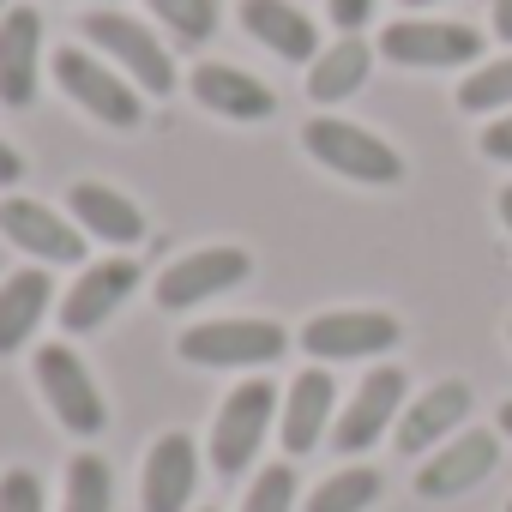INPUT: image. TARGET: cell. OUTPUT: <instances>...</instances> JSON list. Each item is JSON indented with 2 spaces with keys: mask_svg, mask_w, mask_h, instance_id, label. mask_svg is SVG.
<instances>
[{
  "mask_svg": "<svg viewBox=\"0 0 512 512\" xmlns=\"http://www.w3.org/2000/svg\"><path fill=\"white\" fill-rule=\"evenodd\" d=\"M404 7H434V0H404Z\"/></svg>",
  "mask_w": 512,
  "mask_h": 512,
  "instance_id": "cell-35",
  "label": "cell"
},
{
  "mask_svg": "<svg viewBox=\"0 0 512 512\" xmlns=\"http://www.w3.org/2000/svg\"><path fill=\"white\" fill-rule=\"evenodd\" d=\"M0 7H7V0H0Z\"/></svg>",
  "mask_w": 512,
  "mask_h": 512,
  "instance_id": "cell-36",
  "label": "cell"
},
{
  "mask_svg": "<svg viewBox=\"0 0 512 512\" xmlns=\"http://www.w3.org/2000/svg\"><path fill=\"white\" fill-rule=\"evenodd\" d=\"M85 37H91L103 55H115V61L133 73V85H139L145 97H169V91H175V61L163 55V43H157L139 19H121V13H85Z\"/></svg>",
  "mask_w": 512,
  "mask_h": 512,
  "instance_id": "cell-5",
  "label": "cell"
},
{
  "mask_svg": "<svg viewBox=\"0 0 512 512\" xmlns=\"http://www.w3.org/2000/svg\"><path fill=\"white\" fill-rule=\"evenodd\" d=\"M199 482V452L187 434H163L145 458V512H187Z\"/></svg>",
  "mask_w": 512,
  "mask_h": 512,
  "instance_id": "cell-16",
  "label": "cell"
},
{
  "mask_svg": "<svg viewBox=\"0 0 512 512\" xmlns=\"http://www.w3.org/2000/svg\"><path fill=\"white\" fill-rule=\"evenodd\" d=\"M326 7H332L338 31H344V37H356V31L368 25V13H374V0H326Z\"/></svg>",
  "mask_w": 512,
  "mask_h": 512,
  "instance_id": "cell-29",
  "label": "cell"
},
{
  "mask_svg": "<svg viewBox=\"0 0 512 512\" xmlns=\"http://www.w3.org/2000/svg\"><path fill=\"white\" fill-rule=\"evenodd\" d=\"M253 272V260L241 247H199L187 260H175L163 278H157V302L175 314V308H193V302H211L217 290H235L241 278Z\"/></svg>",
  "mask_w": 512,
  "mask_h": 512,
  "instance_id": "cell-9",
  "label": "cell"
},
{
  "mask_svg": "<svg viewBox=\"0 0 512 512\" xmlns=\"http://www.w3.org/2000/svg\"><path fill=\"white\" fill-rule=\"evenodd\" d=\"M494 31L500 43H512V0H494Z\"/></svg>",
  "mask_w": 512,
  "mask_h": 512,
  "instance_id": "cell-32",
  "label": "cell"
},
{
  "mask_svg": "<svg viewBox=\"0 0 512 512\" xmlns=\"http://www.w3.org/2000/svg\"><path fill=\"white\" fill-rule=\"evenodd\" d=\"M482 151H488V157H500V163H512V115L482 127Z\"/></svg>",
  "mask_w": 512,
  "mask_h": 512,
  "instance_id": "cell-30",
  "label": "cell"
},
{
  "mask_svg": "<svg viewBox=\"0 0 512 512\" xmlns=\"http://www.w3.org/2000/svg\"><path fill=\"white\" fill-rule=\"evenodd\" d=\"M109 500H115L109 464H103L97 452H79V458L67 464V500H61V512H109Z\"/></svg>",
  "mask_w": 512,
  "mask_h": 512,
  "instance_id": "cell-24",
  "label": "cell"
},
{
  "mask_svg": "<svg viewBox=\"0 0 512 512\" xmlns=\"http://www.w3.org/2000/svg\"><path fill=\"white\" fill-rule=\"evenodd\" d=\"M19 175H25V157H19L7 139H0V187H19Z\"/></svg>",
  "mask_w": 512,
  "mask_h": 512,
  "instance_id": "cell-31",
  "label": "cell"
},
{
  "mask_svg": "<svg viewBox=\"0 0 512 512\" xmlns=\"http://www.w3.org/2000/svg\"><path fill=\"white\" fill-rule=\"evenodd\" d=\"M332 398H338V386H332L326 368L296 374V386H290V398H284V452H290V458H302V452L320 446V434L332 428Z\"/></svg>",
  "mask_w": 512,
  "mask_h": 512,
  "instance_id": "cell-19",
  "label": "cell"
},
{
  "mask_svg": "<svg viewBox=\"0 0 512 512\" xmlns=\"http://www.w3.org/2000/svg\"><path fill=\"white\" fill-rule=\"evenodd\" d=\"M278 416V386L272 380H241L211 422V470L217 476H241L253 464V452L266 446V428Z\"/></svg>",
  "mask_w": 512,
  "mask_h": 512,
  "instance_id": "cell-2",
  "label": "cell"
},
{
  "mask_svg": "<svg viewBox=\"0 0 512 512\" xmlns=\"http://www.w3.org/2000/svg\"><path fill=\"white\" fill-rule=\"evenodd\" d=\"M67 205H73V217L97 235V241H109V247H133L139 235H145V217H139V205L127 199V193H115V187H103V181H79L73 193H67Z\"/></svg>",
  "mask_w": 512,
  "mask_h": 512,
  "instance_id": "cell-20",
  "label": "cell"
},
{
  "mask_svg": "<svg viewBox=\"0 0 512 512\" xmlns=\"http://www.w3.org/2000/svg\"><path fill=\"white\" fill-rule=\"evenodd\" d=\"M500 223H506V229H512V187H506V193H500Z\"/></svg>",
  "mask_w": 512,
  "mask_h": 512,
  "instance_id": "cell-33",
  "label": "cell"
},
{
  "mask_svg": "<svg viewBox=\"0 0 512 512\" xmlns=\"http://www.w3.org/2000/svg\"><path fill=\"white\" fill-rule=\"evenodd\" d=\"M133 290H139V266H133V260H103V266H91V272L67 290L61 326H67L73 338H79V332H97Z\"/></svg>",
  "mask_w": 512,
  "mask_h": 512,
  "instance_id": "cell-13",
  "label": "cell"
},
{
  "mask_svg": "<svg viewBox=\"0 0 512 512\" xmlns=\"http://www.w3.org/2000/svg\"><path fill=\"white\" fill-rule=\"evenodd\" d=\"M368 67H374L368 43H362V37H344V43H332L326 55H314V67H308V97H314V103H344V97H356V91L368 85Z\"/></svg>",
  "mask_w": 512,
  "mask_h": 512,
  "instance_id": "cell-22",
  "label": "cell"
},
{
  "mask_svg": "<svg viewBox=\"0 0 512 512\" xmlns=\"http://www.w3.org/2000/svg\"><path fill=\"white\" fill-rule=\"evenodd\" d=\"M494 464H500V440H494L488 428H464L458 440H446V446L422 464L416 494H422V500H452V494H470L482 476H494Z\"/></svg>",
  "mask_w": 512,
  "mask_h": 512,
  "instance_id": "cell-11",
  "label": "cell"
},
{
  "mask_svg": "<svg viewBox=\"0 0 512 512\" xmlns=\"http://www.w3.org/2000/svg\"><path fill=\"white\" fill-rule=\"evenodd\" d=\"M302 145H308V151H314L332 175L374 181V187L404 181V157H398L386 139H374V133H362V127H350V121L320 115V121H308V127H302Z\"/></svg>",
  "mask_w": 512,
  "mask_h": 512,
  "instance_id": "cell-3",
  "label": "cell"
},
{
  "mask_svg": "<svg viewBox=\"0 0 512 512\" xmlns=\"http://www.w3.org/2000/svg\"><path fill=\"white\" fill-rule=\"evenodd\" d=\"M380 55L398 67H458L482 55V37L470 25H440V19H398L380 31Z\"/></svg>",
  "mask_w": 512,
  "mask_h": 512,
  "instance_id": "cell-8",
  "label": "cell"
},
{
  "mask_svg": "<svg viewBox=\"0 0 512 512\" xmlns=\"http://www.w3.org/2000/svg\"><path fill=\"white\" fill-rule=\"evenodd\" d=\"M290 500H296V470L290 464H266L260 482L247 488L241 512H290Z\"/></svg>",
  "mask_w": 512,
  "mask_h": 512,
  "instance_id": "cell-27",
  "label": "cell"
},
{
  "mask_svg": "<svg viewBox=\"0 0 512 512\" xmlns=\"http://www.w3.org/2000/svg\"><path fill=\"white\" fill-rule=\"evenodd\" d=\"M193 97H199L205 109L229 115V121H266V115L278 109V97H272L260 79L241 73V67H223V61H205V67L193 73Z\"/></svg>",
  "mask_w": 512,
  "mask_h": 512,
  "instance_id": "cell-18",
  "label": "cell"
},
{
  "mask_svg": "<svg viewBox=\"0 0 512 512\" xmlns=\"http://www.w3.org/2000/svg\"><path fill=\"white\" fill-rule=\"evenodd\" d=\"M55 79H61V91L79 103V109H91L103 127H139V91L115 73V67H103L97 55H79V49H61L55 55Z\"/></svg>",
  "mask_w": 512,
  "mask_h": 512,
  "instance_id": "cell-7",
  "label": "cell"
},
{
  "mask_svg": "<svg viewBox=\"0 0 512 512\" xmlns=\"http://www.w3.org/2000/svg\"><path fill=\"white\" fill-rule=\"evenodd\" d=\"M0 512H43V482L31 470H7L0 476Z\"/></svg>",
  "mask_w": 512,
  "mask_h": 512,
  "instance_id": "cell-28",
  "label": "cell"
},
{
  "mask_svg": "<svg viewBox=\"0 0 512 512\" xmlns=\"http://www.w3.org/2000/svg\"><path fill=\"white\" fill-rule=\"evenodd\" d=\"M151 13L181 37V43H205L217 31V0H151Z\"/></svg>",
  "mask_w": 512,
  "mask_h": 512,
  "instance_id": "cell-25",
  "label": "cell"
},
{
  "mask_svg": "<svg viewBox=\"0 0 512 512\" xmlns=\"http://www.w3.org/2000/svg\"><path fill=\"white\" fill-rule=\"evenodd\" d=\"M506 103H512V55L476 67L458 91V109H506Z\"/></svg>",
  "mask_w": 512,
  "mask_h": 512,
  "instance_id": "cell-26",
  "label": "cell"
},
{
  "mask_svg": "<svg viewBox=\"0 0 512 512\" xmlns=\"http://www.w3.org/2000/svg\"><path fill=\"white\" fill-rule=\"evenodd\" d=\"M374 500H380V470L350 464V470L326 476V482L308 494V512H368Z\"/></svg>",
  "mask_w": 512,
  "mask_h": 512,
  "instance_id": "cell-23",
  "label": "cell"
},
{
  "mask_svg": "<svg viewBox=\"0 0 512 512\" xmlns=\"http://www.w3.org/2000/svg\"><path fill=\"white\" fill-rule=\"evenodd\" d=\"M506 512H512V506H506Z\"/></svg>",
  "mask_w": 512,
  "mask_h": 512,
  "instance_id": "cell-37",
  "label": "cell"
},
{
  "mask_svg": "<svg viewBox=\"0 0 512 512\" xmlns=\"http://www.w3.org/2000/svg\"><path fill=\"white\" fill-rule=\"evenodd\" d=\"M37 386H43V398H49V410H55V422L67 434H103V422H109L103 392H97L91 368L67 344H43L37 350Z\"/></svg>",
  "mask_w": 512,
  "mask_h": 512,
  "instance_id": "cell-4",
  "label": "cell"
},
{
  "mask_svg": "<svg viewBox=\"0 0 512 512\" xmlns=\"http://www.w3.org/2000/svg\"><path fill=\"white\" fill-rule=\"evenodd\" d=\"M464 416H470V386H464V380H440V386H428L422 398H410V410L398 416L392 440H398V452L410 458V452L440 446Z\"/></svg>",
  "mask_w": 512,
  "mask_h": 512,
  "instance_id": "cell-14",
  "label": "cell"
},
{
  "mask_svg": "<svg viewBox=\"0 0 512 512\" xmlns=\"http://www.w3.org/2000/svg\"><path fill=\"white\" fill-rule=\"evenodd\" d=\"M500 428H506V434H512V398H506V404H500Z\"/></svg>",
  "mask_w": 512,
  "mask_h": 512,
  "instance_id": "cell-34",
  "label": "cell"
},
{
  "mask_svg": "<svg viewBox=\"0 0 512 512\" xmlns=\"http://www.w3.org/2000/svg\"><path fill=\"white\" fill-rule=\"evenodd\" d=\"M404 326L380 308H350V314H320L302 326V350L314 362H356V356H386L398 350Z\"/></svg>",
  "mask_w": 512,
  "mask_h": 512,
  "instance_id": "cell-6",
  "label": "cell"
},
{
  "mask_svg": "<svg viewBox=\"0 0 512 512\" xmlns=\"http://www.w3.org/2000/svg\"><path fill=\"white\" fill-rule=\"evenodd\" d=\"M37 49H43V19L31 7L0 19V103L7 109L37 103Z\"/></svg>",
  "mask_w": 512,
  "mask_h": 512,
  "instance_id": "cell-15",
  "label": "cell"
},
{
  "mask_svg": "<svg viewBox=\"0 0 512 512\" xmlns=\"http://www.w3.org/2000/svg\"><path fill=\"white\" fill-rule=\"evenodd\" d=\"M49 302H55V284H49V272H43V266L13 272L7 284H0V356L25 350V338L43 326Z\"/></svg>",
  "mask_w": 512,
  "mask_h": 512,
  "instance_id": "cell-21",
  "label": "cell"
},
{
  "mask_svg": "<svg viewBox=\"0 0 512 512\" xmlns=\"http://www.w3.org/2000/svg\"><path fill=\"white\" fill-rule=\"evenodd\" d=\"M241 25H247L253 43H266V49L284 55V61H314V55H320L314 19L296 13L290 0H241Z\"/></svg>",
  "mask_w": 512,
  "mask_h": 512,
  "instance_id": "cell-17",
  "label": "cell"
},
{
  "mask_svg": "<svg viewBox=\"0 0 512 512\" xmlns=\"http://www.w3.org/2000/svg\"><path fill=\"white\" fill-rule=\"evenodd\" d=\"M290 350L278 320H205L181 332V362L193 368H272Z\"/></svg>",
  "mask_w": 512,
  "mask_h": 512,
  "instance_id": "cell-1",
  "label": "cell"
},
{
  "mask_svg": "<svg viewBox=\"0 0 512 512\" xmlns=\"http://www.w3.org/2000/svg\"><path fill=\"white\" fill-rule=\"evenodd\" d=\"M404 392H410L404 368H374V374L362 380V392L350 398V410L338 416L332 446H338V452H362V446H374L386 428H398V416H404Z\"/></svg>",
  "mask_w": 512,
  "mask_h": 512,
  "instance_id": "cell-10",
  "label": "cell"
},
{
  "mask_svg": "<svg viewBox=\"0 0 512 512\" xmlns=\"http://www.w3.org/2000/svg\"><path fill=\"white\" fill-rule=\"evenodd\" d=\"M0 235L25 253H37V260H49V266H73L85 253L79 229L67 217H55L49 205H37V199H0Z\"/></svg>",
  "mask_w": 512,
  "mask_h": 512,
  "instance_id": "cell-12",
  "label": "cell"
}]
</instances>
